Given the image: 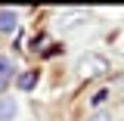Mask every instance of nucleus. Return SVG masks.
<instances>
[{
  "mask_svg": "<svg viewBox=\"0 0 124 121\" xmlns=\"http://www.w3.org/2000/svg\"><path fill=\"white\" fill-rule=\"evenodd\" d=\"M16 84H19V90H31L37 84V72H22V75L16 78Z\"/></svg>",
  "mask_w": 124,
  "mask_h": 121,
  "instance_id": "4",
  "label": "nucleus"
},
{
  "mask_svg": "<svg viewBox=\"0 0 124 121\" xmlns=\"http://www.w3.org/2000/svg\"><path fill=\"white\" fill-rule=\"evenodd\" d=\"M78 72H81L84 78L106 75V72H108V59H106V56H99V53H84V56L78 59Z\"/></svg>",
  "mask_w": 124,
  "mask_h": 121,
  "instance_id": "1",
  "label": "nucleus"
},
{
  "mask_svg": "<svg viewBox=\"0 0 124 121\" xmlns=\"http://www.w3.org/2000/svg\"><path fill=\"white\" fill-rule=\"evenodd\" d=\"M106 99H108V90H106V87H99V90L90 96V106H102Z\"/></svg>",
  "mask_w": 124,
  "mask_h": 121,
  "instance_id": "6",
  "label": "nucleus"
},
{
  "mask_svg": "<svg viewBox=\"0 0 124 121\" xmlns=\"http://www.w3.org/2000/svg\"><path fill=\"white\" fill-rule=\"evenodd\" d=\"M9 75H13V59H6V56H0V81H6Z\"/></svg>",
  "mask_w": 124,
  "mask_h": 121,
  "instance_id": "5",
  "label": "nucleus"
},
{
  "mask_svg": "<svg viewBox=\"0 0 124 121\" xmlns=\"http://www.w3.org/2000/svg\"><path fill=\"white\" fill-rule=\"evenodd\" d=\"M87 121H112V112H106V109H96L93 115H87Z\"/></svg>",
  "mask_w": 124,
  "mask_h": 121,
  "instance_id": "7",
  "label": "nucleus"
},
{
  "mask_svg": "<svg viewBox=\"0 0 124 121\" xmlns=\"http://www.w3.org/2000/svg\"><path fill=\"white\" fill-rule=\"evenodd\" d=\"M19 115V103L13 96H0V121H16Z\"/></svg>",
  "mask_w": 124,
  "mask_h": 121,
  "instance_id": "2",
  "label": "nucleus"
},
{
  "mask_svg": "<svg viewBox=\"0 0 124 121\" xmlns=\"http://www.w3.org/2000/svg\"><path fill=\"white\" fill-rule=\"evenodd\" d=\"M3 90H6V81H0V96H3Z\"/></svg>",
  "mask_w": 124,
  "mask_h": 121,
  "instance_id": "8",
  "label": "nucleus"
},
{
  "mask_svg": "<svg viewBox=\"0 0 124 121\" xmlns=\"http://www.w3.org/2000/svg\"><path fill=\"white\" fill-rule=\"evenodd\" d=\"M16 25H19V16L9 9H0V31H13Z\"/></svg>",
  "mask_w": 124,
  "mask_h": 121,
  "instance_id": "3",
  "label": "nucleus"
}]
</instances>
